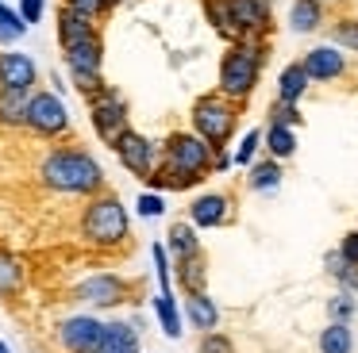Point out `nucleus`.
<instances>
[{
  "mask_svg": "<svg viewBox=\"0 0 358 353\" xmlns=\"http://www.w3.org/2000/svg\"><path fill=\"white\" fill-rule=\"evenodd\" d=\"M39 181L50 192H62V196H96L104 192V169L81 146H55L47 158L39 161Z\"/></svg>",
  "mask_w": 358,
  "mask_h": 353,
  "instance_id": "nucleus-1",
  "label": "nucleus"
},
{
  "mask_svg": "<svg viewBox=\"0 0 358 353\" xmlns=\"http://www.w3.org/2000/svg\"><path fill=\"white\" fill-rule=\"evenodd\" d=\"M81 242H89L93 250H120L127 242V207L120 204L116 192H96L85 200V211H81Z\"/></svg>",
  "mask_w": 358,
  "mask_h": 353,
  "instance_id": "nucleus-2",
  "label": "nucleus"
},
{
  "mask_svg": "<svg viewBox=\"0 0 358 353\" xmlns=\"http://www.w3.org/2000/svg\"><path fill=\"white\" fill-rule=\"evenodd\" d=\"M262 61H266V43L262 38H235L231 46H227L224 61H220V96L235 100V104H243V100L255 92L258 77H262Z\"/></svg>",
  "mask_w": 358,
  "mask_h": 353,
  "instance_id": "nucleus-3",
  "label": "nucleus"
},
{
  "mask_svg": "<svg viewBox=\"0 0 358 353\" xmlns=\"http://www.w3.org/2000/svg\"><path fill=\"white\" fill-rule=\"evenodd\" d=\"M189 119H193V135L204 138L212 146V153H216V150H227V142H231L235 123H239V104L220 96V92H204L193 104Z\"/></svg>",
  "mask_w": 358,
  "mask_h": 353,
  "instance_id": "nucleus-4",
  "label": "nucleus"
},
{
  "mask_svg": "<svg viewBox=\"0 0 358 353\" xmlns=\"http://www.w3.org/2000/svg\"><path fill=\"white\" fill-rule=\"evenodd\" d=\"M62 58H66V69H70L73 84L81 89V96H93V92L104 89V38H101V31H93L81 43L66 46Z\"/></svg>",
  "mask_w": 358,
  "mask_h": 353,
  "instance_id": "nucleus-5",
  "label": "nucleus"
},
{
  "mask_svg": "<svg viewBox=\"0 0 358 353\" xmlns=\"http://www.w3.org/2000/svg\"><path fill=\"white\" fill-rule=\"evenodd\" d=\"M24 130L35 138H62L70 135V112H66L62 96L47 89L27 92V112H24Z\"/></svg>",
  "mask_w": 358,
  "mask_h": 353,
  "instance_id": "nucleus-6",
  "label": "nucleus"
},
{
  "mask_svg": "<svg viewBox=\"0 0 358 353\" xmlns=\"http://www.w3.org/2000/svg\"><path fill=\"white\" fill-rule=\"evenodd\" d=\"M89 100V119H93V130L104 146H116V138L124 130H131V115H127V104L112 84H104L101 92H93Z\"/></svg>",
  "mask_w": 358,
  "mask_h": 353,
  "instance_id": "nucleus-7",
  "label": "nucleus"
},
{
  "mask_svg": "<svg viewBox=\"0 0 358 353\" xmlns=\"http://www.w3.org/2000/svg\"><path fill=\"white\" fill-rule=\"evenodd\" d=\"M112 150H116L120 165H124L131 176H139V181H147V176L158 169V146L150 142L147 135H139V130H124Z\"/></svg>",
  "mask_w": 358,
  "mask_h": 353,
  "instance_id": "nucleus-8",
  "label": "nucleus"
},
{
  "mask_svg": "<svg viewBox=\"0 0 358 353\" xmlns=\"http://www.w3.org/2000/svg\"><path fill=\"white\" fill-rule=\"evenodd\" d=\"M127 296H131V284L116 273H96V276H85L81 284H73V299H81L89 307H120L127 303Z\"/></svg>",
  "mask_w": 358,
  "mask_h": 353,
  "instance_id": "nucleus-9",
  "label": "nucleus"
},
{
  "mask_svg": "<svg viewBox=\"0 0 358 353\" xmlns=\"http://www.w3.org/2000/svg\"><path fill=\"white\" fill-rule=\"evenodd\" d=\"M235 38H262L270 31V0H224Z\"/></svg>",
  "mask_w": 358,
  "mask_h": 353,
  "instance_id": "nucleus-10",
  "label": "nucleus"
},
{
  "mask_svg": "<svg viewBox=\"0 0 358 353\" xmlns=\"http://www.w3.org/2000/svg\"><path fill=\"white\" fill-rule=\"evenodd\" d=\"M101 319L93 315H70V319L58 322V342H62L66 353H96V342H101Z\"/></svg>",
  "mask_w": 358,
  "mask_h": 353,
  "instance_id": "nucleus-11",
  "label": "nucleus"
},
{
  "mask_svg": "<svg viewBox=\"0 0 358 353\" xmlns=\"http://www.w3.org/2000/svg\"><path fill=\"white\" fill-rule=\"evenodd\" d=\"M301 69L308 73V81L331 84V81H339V77L347 73V54H343L339 46H331V43L312 46V50L301 58Z\"/></svg>",
  "mask_w": 358,
  "mask_h": 353,
  "instance_id": "nucleus-12",
  "label": "nucleus"
},
{
  "mask_svg": "<svg viewBox=\"0 0 358 353\" xmlns=\"http://www.w3.org/2000/svg\"><path fill=\"white\" fill-rule=\"evenodd\" d=\"M235 219V207L224 192H204L189 204V223L196 230H212V227H227Z\"/></svg>",
  "mask_w": 358,
  "mask_h": 353,
  "instance_id": "nucleus-13",
  "label": "nucleus"
},
{
  "mask_svg": "<svg viewBox=\"0 0 358 353\" xmlns=\"http://www.w3.org/2000/svg\"><path fill=\"white\" fill-rule=\"evenodd\" d=\"M39 84V66L20 50L0 54V89H16V92H35Z\"/></svg>",
  "mask_w": 358,
  "mask_h": 353,
  "instance_id": "nucleus-14",
  "label": "nucleus"
},
{
  "mask_svg": "<svg viewBox=\"0 0 358 353\" xmlns=\"http://www.w3.org/2000/svg\"><path fill=\"white\" fill-rule=\"evenodd\" d=\"M96 353H139V330L131 322H104Z\"/></svg>",
  "mask_w": 358,
  "mask_h": 353,
  "instance_id": "nucleus-15",
  "label": "nucleus"
},
{
  "mask_svg": "<svg viewBox=\"0 0 358 353\" xmlns=\"http://www.w3.org/2000/svg\"><path fill=\"white\" fill-rule=\"evenodd\" d=\"M173 280H178V288L185 292V296L204 292V284H208V261H204V253L173 261Z\"/></svg>",
  "mask_w": 358,
  "mask_h": 353,
  "instance_id": "nucleus-16",
  "label": "nucleus"
},
{
  "mask_svg": "<svg viewBox=\"0 0 358 353\" xmlns=\"http://www.w3.org/2000/svg\"><path fill=\"white\" fill-rule=\"evenodd\" d=\"M96 31V20H89V15H81V12H73V8H58V46H73V43H81L85 35H93Z\"/></svg>",
  "mask_w": 358,
  "mask_h": 353,
  "instance_id": "nucleus-17",
  "label": "nucleus"
},
{
  "mask_svg": "<svg viewBox=\"0 0 358 353\" xmlns=\"http://www.w3.org/2000/svg\"><path fill=\"white\" fill-rule=\"evenodd\" d=\"M324 20H327V8L320 4V0H293V8H289V27H293L296 35L320 31Z\"/></svg>",
  "mask_w": 358,
  "mask_h": 353,
  "instance_id": "nucleus-18",
  "label": "nucleus"
},
{
  "mask_svg": "<svg viewBox=\"0 0 358 353\" xmlns=\"http://www.w3.org/2000/svg\"><path fill=\"white\" fill-rule=\"evenodd\" d=\"M308 73L301 69V61H289L285 69H281L278 77V100H285V104H301V96L308 92Z\"/></svg>",
  "mask_w": 358,
  "mask_h": 353,
  "instance_id": "nucleus-19",
  "label": "nucleus"
},
{
  "mask_svg": "<svg viewBox=\"0 0 358 353\" xmlns=\"http://www.w3.org/2000/svg\"><path fill=\"white\" fill-rule=\"evenodd\" d=\"M24 112H27V92L0 89V127L4 130H24Z\"/></svg>",
  "mask_w": 358,
  "mask_h": 353,
  "instance_id": "nucleus-20",
  "label": "nucleus"
},
{
  "mask_svg": "<svg viewBox=\"0 0 358 353\" xmlns=\"http://www.w3.org/2000/svg\"><path fill=\"white\" fill-rule=\"evenodd\" d=\"M166 253H173V261L201 253V242H196V227H193V223H173L170 238H166Z\"/></svg>",
  "mask_w": 358,
  "mask_h": 353,
  "instance_id": "nucleus-21",
  "label": "nucleus"
},
{
  "mask_svg": "<svg viewBox=\"0 0 358 353\" xmlns=\"http://www.w3.org/2000/svg\"><path fill=\"white\" fill-rule=\"evenodd\" d=\"M185 311H189V322H193L196 330H216V322H220V311H216V303L208 299V292H196V296H185Z\"/></svg>",
  "mask_w": 358,
  "mask_h": 353,
  "instance_id": "nucleus-22",
  "label": "nucleus"
},
{
  "mask_svg": "<svg viewBox=\"0 0 358 353\" xmlns=\"http://www.w3.org/2000/svg\"><path fill=\"white\" fill-rule=\"evenodd\" d=\"M247 184H250L255 192H278V184H281V165H278L273 158H266V161H250Z\"/></svg>",
  "mask_w": 358,
  "mask_h": 353,
  "instance_id": "nucleus-23",
  "label": "nucleus"
},
{
  "mask_svg": "<svg viewBox=\"0 0 358 353\" xmlns=\"http://www.w3.org/2000/svg\"><path fill=\"white\" fill-rule=\"evenodd\" d=\"M355 350V334L347 322H327L320 330V353H350Z\"/></svg>",
  "mask_w": 358,
  "mask_h": 353,
  "instance_id": "nucleus-24",
  "label": "nucleus"
},
{
  "mask_svg": "<svg viewBox=\"0 0 358 353\" xmlns=\"http://www.w3.org/2000/svg\"><path fill=\"white\" fill-rule=\"evenodd\" d=\"M20 288H24V265H20V257L0 253V299L20 296Z\"/></svg>",
  "mask_w": 358,
  "mask_h": 353,
  "instance_id": "nucleus-25",
  "label": "nucleus"
},
{
  "mask_svg": "<svg viewBox=\"0 0 358 353\" xmlns=\"http://www.w3.org/2000/svg\"><path fill=\"white\" fill-rule=\"evenodd\" d=\"M266 153L273 161H285L296 153V130L293 127H270L266 130Z\"/></svg>",
  "mask_w": 358,
  "mask_h": 353,
  "instance_id": "nucleus-26",
  "label": "nucleus"
},
{
  "mask_svg": "<svg viewBox=\"0 0 358 353\" xmlns=\"http://www.w3.org/2000/svg\"><path fill=\"white\" fill-rule=\"evenodd\" d=\"M155 311H158V322H162V334L181 338V315H178V303H173V292H158Z\"/></svg>",
  "mask_w": 358,
  "mask_h": 353,
  "instance_id": "nucleus-27",
  "label": "nucleus"
},
{
  "mask_svg": "<svg viewBox=\"0 0 358 353\" xmlns=\"http://www.w3.org/2000/svg\"><path fill=\"white\" fill-rule=\"evenodd\" d=\"M327 273H331V280L339 284V292H358V265H350V261H343L339 250L327 253Z\"/></svg>",
  "mask_w": 358,
  "mask_h": 353,
  "instance_id": "nucleus-28",
  "label": "nucleus"
},
{
  "mask_svg": "<svg viewBox=\"0 0 358 353\" xmlns=\"http://www.w3.org/2000/svg\"><path fill=\"white\" fill-rule=\"evenodd\" d=\"M24 35H27V23L20 20V12H16V8H8L4 0H0V46L20 43Z\"/></svg>",
  "mask_w": 358,
  "mask_h": 353,
  "instance_id": "nucleus-29",
  "label": "nucleus"
},
{
  "mask_svg": "<svg viewBox=\"0 0 358 353\" xmlns=\"http://www.w3.org/2000/svg\"><path fill=\"white\" fill-rule=\"evenodd\" d=\"M204 15H208V23L216 27V35H224L227 43H235V27H231V20H227L224 0H204Z\"/></svg>",
  "mask_w": 358,
  "mask_h": 353,
  "instance_id": "nucleus-30",
  "label": "nucleus"
},
{
  "mask_svg": "<svg viewBox=\"0 0 358 353\" xmlns=\"http://www.w3.org/2000/svg\"><path fill=\"white\" fill-rule=\"evenodd\" d=\"M331 46H339V50L347 46V50L358 54V20H350V15L347 20H335L331 23Z\"/></svg>",
  "mask_w": 358,
  "mask_h": 353,
  "instance_id": "nucleus-31",
  "label": "nucleus"
},
{
  "mask_svg": "<svg viewBox=\"0 0 358 353\" xmlns=\"http://www.w3.org/2000/svg\"><path fill=\"white\" fill-rule=\"evenodd\" d=\"M270 127H301V104L273 100L270 104Z\"/></svg>",
  "mask_w": 358,
  "mask_h": 353,
  "instance_id": "nucleus-32",
  "label": "nucleus"
},
{
  "mask_svg": "<svg viewBox=\"0 0 358 353\" xmlns=\"http://www.w3.org/2000/svg\"><path fill=\"white\" fill-rule=\"evenodd\" d=\"M66 8H73V12L89 15V20H104V15L116 8V0H62Z\"/></svg>",
  "mask_w": 358,
  "mask_h": 353,
  "instance_id": "nucleus-33",
  "label": "nucleus"
},
{
  "mask_svg": "<svg viewBox=\"0 0 358 353\" xmlns=\"http://www.w3.org/2000/svg\"><path fill=\"white\" fill-rule=\"evenodd\" d=\"M150 257H155V273H158V284H162V292H170L173 273H170V253H166V246L155 242V246H150Z\"/></svg>",
  "mask_w": 358,
  "mask_h": 353,
  "instance_id": "nucleus-34",
  "label": "nucleus"
},
{
  "mask_svg": "<svg viewBox=\"0 0 358 353\" xmlns=\"http://www.w3.org/2000/svg\"><path fill=\"white\" fill-rule=\"evenodd\" d=\"M196 353H235V342L224 334V330H208L196 345Z\"/></svg>",
  "mask_w": 358,
  "mask_h": 353,
  "instance_id": "nucleus-35",
  "label": "nucleus"
},
{
  "mask_svg": "<svg viewBox=\"0 0 358 353\" xmlns=\"http://www.w3.org/2000/svg\"><path fill=\"white\" fill-rule=\"evenodd\" d=\"M135 211H139L143 219H158V215L166 211V200H162V192H143V196L135 200Z\"/></svg>",
  "mask_w": 358,
  "mask_h": 353,
  "instance_id": "nucleus-36",
  "label": "nucleus"
},
{
  "mask_svg": "<svg viewBox=\"0 0 358 353\" xmlns=\"http://www.w3.org/2000/svg\"><path fill=\"white\" fill-rule=\"evenodd\" d=\"M258 142H262V130H247L239 142V150H235V165H250L258 153Z\"/></svg>",
  "mask_w": 358,
  "mask_h": 353,
  "instance_id": "nucleus-37",
  "label": "nucleus"
},
{
  "mask_svg": "<svg viewBox=\"0 0 358 353\" xmlns=\"http://www.w3.org/2000/svg\"><path fill=\"white\" fill-rule=\"evenodd\" d=\"M355 315V292H339L331 299V322H347Z\"/></svg>",
  "mask_w": 358,
  "mask_h": 353,
  "instance_id": "nucleus-38",
  "label": "nucleus"
},
{
  "mask_svg": "<svg viewBox=\"0 0 358 353\" xmlns=\"http://www.w3.org/2000/svg\"><path fill=\"white\" fill-rule=\"evenodd\" d=\"M20 20L27 23V27H31V23H39L43 20V12H47V0H20Z\"/></svg>",
  "mask_w": 358,
  "mask_h": 353,
  "instance_id": "nucleus-39",
  "label": "nucleus"
},
{
  "mask_svg": "<svg viewBox=\"0 0 358 353\" xmlns=\"http://www.w3.org/2000/svg\"><path fill=\"white\" fill-rule=\"evenodd\" d=\"M339 253H343V261H350V265H358V230H350V234H343V242H339Z\"/></svg>",
  "mask_w": 358,
  "mask_h": 353,
  "instance_id": "nucleus-40",
  "label": "nucleus"
},
{
  "mask_svg": "<svg viewBox=\"0 0 358 353\" xmlns=\"http://www.w3.org/2000/svg\"><path fill=\"white\" fill-rule=\"evenodd\" d=\"M320 4H324V8H327V4H343V0H320Z\"/></svg>",
  "mask_w": 358,
  "mask_h": 353,
  "instance_id": "nucleus-41",
  "label": "nucleus"
},
{
  "mask_svg": "<svg viewBox=\"0 0 358 353\" xmlns=\"http://www.w3.org/2000/svg\"><path fill=\"white\" fill-rule=\"evenodd\" d=\"M0 353H12V350H8V342H0Z\"/></svg>",
  "mask_w": 358,
  "mask_h": 353,
  "instance_id": "nucleus-42",
  "label": "nucleus"
}]
</instances>
